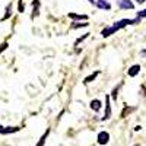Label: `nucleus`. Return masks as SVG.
<instances>
[{
    "instance_id": "obj_1",
    "label": "nucleus",
    "mask_w": 146,
    "mask_h": 146,
    "mask_svg": "<svg viewBox=\"0 0 146 146\" xmlns=\"http://www.w3.org/2000/svg\"><path fill=\"white\" fill-rule=\"evenodd\" d=\"M140 19H121V21H118L115 25H113V27H108V28H104L102 29V32H101V35L102 36H110V35H113L114 32H117L118 29H121V28H124V27H127V25H131V23H137Z\"/></svg>"
},
{
    "instance_id": "obj_2",
    "label": "nucleus",
    "mask_w": 146,
    "mask_h": 146,
    "mask_svg": "<svg viewBox=\"0 0 146 146\" xmlns=\"http://www.w3.org/2000/svg\"><path fill=\"white\" fill-rule=\"evenodd\" d=\"M108 140H110V135H108L107 131H101L100 135H98V143L100 145H107Z\"/></svg>"
},
{
    "instance_id": "obj_3",
    "label": "nucleus",
    "mask_w": 146,
    "mask_h": 146,
    "mask_svg": "<svg viewBox=\"0 0 146 146\" xmlns=\"http://www.w3.org/2000/svg\"><path fill=\"white\" fill-rule=\"evenodd\" d=\"M110 115H111V107H110V96L105 98V114L102 117V120H108Z\"/></svg>"
},
{
    "instance_id": "obj_4",
    "label": "nucleus",
    "mask_w": 146,
    "mask_h": 146,
    "mask_svg": "<svg viewBox=\"0 0 146 146\" xmlns=\"http://www.w3.org/2000/svg\"><path fill=\"white\" fill-rule=\"evenodd\" d=\"M118 5L121 9H133L135 7V5H133L130 0H118Z\"/></svg>"
},
{
    "instance_id": "obj_5",
    "label": "nucleus",
    "mask_w": 146,
    "mask_h": 146,
    "mask_svg": "<svg viewBox=\"0 0 146 146\" xmlns=\"http://www.w3.org/2000/svg\"><path fill=\"white\" fill-rule=\"evenodd\" d=\"M96 6H98L100 9H105V10L111 9V5H110L107 0H98V2H96Z\"/></svg>"
},
{
    "instance_id": "obj_6",
    "label": "nucleus",
    "mask_w": 146,
    "mask_h": 146,
    "mask_svg": "<svg viewBox=\"0 0 146 146\" xmlns=\"http://www.w3.org/2000/svg\"><path fill=\"white\" fill-rule=\"evenodd\" d=\"M139 72H140V66L139 64H135V66H131L129 69V76H136Z\"/></svg>"
},
{
    "instance_id": "obj_7",
    "label": "nucleus",
    "mask_w": 146,
    "mask_h": 146,
    "mask_svg": "<svg viewBox=\"0 0 146 146\" xmlns=\"http://www.w3.org/2000/svg\"><path fill=\"white\" fill-rule=\"evenodd\" d=\"M91 108L94 110V111H100V110H101V101L100 100L91 101Z\"/></svg>"
},
{
    "instance_id": "obj_8",
    "label": "nucleus",
    "mask_w": 146,
    "mask_h": 146,
    "mask_svg": "<svg viewBox=\"0 0 146 146\" xmlns=\"http://www.w3.org/2000/svg\"><path fill=\"white\" fill-rule=\"evenodd\" d=\"M34 13H32V18H35V16H38V13H40V0H34Z\"/></svg>"
},
{
    "instance_id": "obj_9",
    "label": "nucleus",
    "mask_w": 146,
    "mask_h": 146,
    "mask_svg": "<svg viewBox=\"0 0 146 146\" xmlns=\"http://www.w3.org/2000/svg\"><path fill=\"white\" fill-rule=\"evenodd\" d=\"M69 18H72V19H78V21H86V19H88L86 15H76V13H69Z\"/></svg>"
},
{
    "instance_id": "obj_10",
    "label": "nucleus",
    "mask_w": 146,
    "mask_h": 146,
    "mask_svg": "<svg viewBox=\"0 0 146 146\" xmlns=\"http://www.w3.org/2000/svg\"><path fill=\"white\" fill-rule=\"evenodd\" d=\"M19 131V127H3L2 135H7V133H16Z\"/></svg>"
},
{
    "instance_id": "obj_11",
    "label": "nucleus",
    "mask_w": 146,
    "mask_h": 146,
    "mask_svg": "<svg viewBox=\"0 0 146 146\" xmlns=\"http://www.w3.org/2000/svg\"><path fill=\"white\" fill-rule=\"evenodd\" d=\"M48 133H50V130H47L44 135L41 136V139H40V142L36 143V146H44V143H45V139H47V136H48Z\"/></svg>"
},
{
    "instance_id": "obj_12",
    "label": "nucleus",
    "mask_w": 146,
    "mask_h": 146,
    "mask_svg": "<svg viewBox=\"0 0 146 146\" xmlns=\"http://www.w3.org/2000/svg\"><path fill=\"white\" fill-rule=\"evenodd\" d=\"M98 75H100V72H95L94 75H91V76H88L86 79H85V83H89V82H92V80H94L96 76H98Z\"/></svg>"
},
{
    "instance_id": "obj_13",
    "label": "nucleus",
    "mask_w": 146,
    "mask_h": 146,
    "mask_svg": "<svg viewBox=\"0 0 146 146\" xmlns=\"http://www.w3.org/2000/svg\"><path fill=\"white\" fill-rule=\"evenodd\" d=\"M146 16V9L145 10H142V12H139L137 13V19H142V18H145Z\"/></svg>"
},
{
    "instance_id": "obj_14",
    "label": "nucleus",
    "mask_w": 146,
    "mask_h": 146,
    "mask_svg": "<svg viewBox=\"0 0 146 146\" xmlns=\"http://www.w3.org/2000/svg\"><path fill=\"white\" fill-rule=\"evenodd\" d=\"M6 48H7V42H3L2 45H0V54H2V51H5Z\"/></svg>"
},
{
    "instance_id": "obj_15",
    "label": "nucleus",
    "mask_w": 146,
    "mask_h": 146,
    "mask_svg": "<svg viewBox=\"0 0 146 146\" xmlns=\"http://www.w3.org/2000/svg\"><path fill=\"white\" fill-rule=\"evenodd\" d=\"M9 16H10V6H9V7H7V9H6V15H5V16H3V21H5V19H7V18H9Z\"/></svg>"
},
{
    "instance_id": "obj_16",
    "label": "nucleus",
    "mask_w": 146,
    "mask_h": 146,
    "mask_svg": "<svg viewBox=\"0 0 146 146\" xmlns=\"http://www.w3.org/2000/svg\"><path fill=\"white\" fill-rule=\"evenodd\" d=\"M80 27H88V23H75L73 28H80Z\"/></svg>"
},
{
    "instance_id": "obj_17",
    "label": "nucleus",
    "mask_w": 146,
    "mask_h": 146,
    "mask_svg": "<svg viewBox=\"0 0 146 146\" xmlns=\"http://www.w3.org/2000/svg\"><path fill=\"white\" fill-rule=\"evenodd\" d=\"M19 12H23V3H22V0H19Z\"/></svg>"
},
{
    "instance_id": "obj_18",
    "label": "nucleus",
    "mask_w": 146,
    "mask_h": 146,
    "mask_svg": "<svg viewBox=\"0 0 146 146\" xmlns=\"http://www.w3.org/2000/svg\"><path fill=\"white\" fill-rule=\"evenodd\" d=\"M117 91H118V88H115V89L113 91V98H114V100L117 98Z\"/></svg>"
},
{
    "instance_id": "obj_19",
    "label": "nucleus",
    "mask_w": 146,
    "mask_h": 146,
    "mask_svg": "<svg viewBox=\"0 0 146 146\" xmlns=\"http://www.w3.org/2000/svg\"><path fill=\"white\" fill-rule=\"evenodd\" d=\"M137 3H143V2H146V0H136Z\"/></svg>"
},
{
    "instance_id": "obj_20",
    "label": "nucleus",
    "mask_w": 146,
    "mask_h": 146,
    "mask_svg": "<svg viewBox=\"0 0 146 146\" xmlns=\"http://www.w3.org/2000/svg\"><path fill=\"white\" fill-rule=\"evenodd\" d=\"M3 131V126H0V133H2Z\"/></svg>"
},
{
    "instance_id": "obj_21",
    "label": "nucleus",
    "mask_w": 146,
    "mask_h": 146,
    "mask_svg": "<svg viewBox=\"0 0 146 146\" xmlns=\"http://www.w3.org/2000/svg\"><path fill=\"white\" fill-rule=\"evenodd\" d=\"M89 2H91V3H94V2H95V0H89Z\"/></svg>"
},
{
    "instance_id": "obj_22",
    "label": "nucleus",
    "mask_w": 146,
    "mask_h": 146,
    "mask_svg": "<svg viewBox=\"0 0 146 146\" xmlns=\"http://www.w3.org/2000/svg\"><path fill=\"white\" fill-rule=\"evenodd\" d=\"M136 146H139V145H136Z\"/></svg>"
}]
</instances>
